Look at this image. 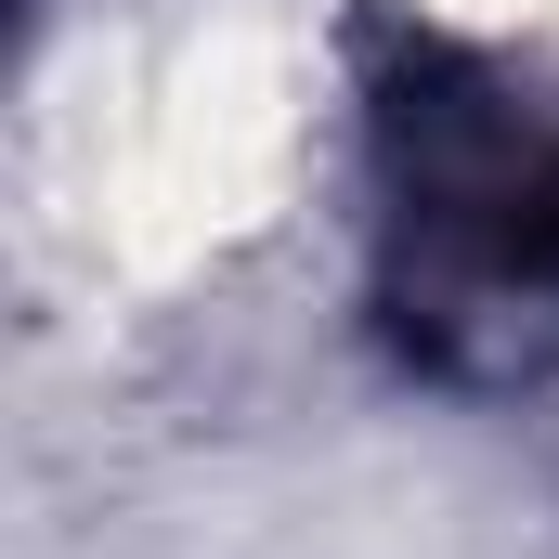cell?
<instances>
[{
  "mask_svg": "<svg viewBox=\"0 0 559 559\" xmlns=\"http://www.w3.org/2000/svg\"><path fill=\"white\" fill-rule=\"evenodd\" d=\"M365 118L404 338L455 378L534 365L559 338V118L455 39H391Z\"/></svg>",
  "mask_w": 559,
  "mask_h": 559,
  "instance_id": "6da1fadb",
  "label": "cell"
}]
</instances>
